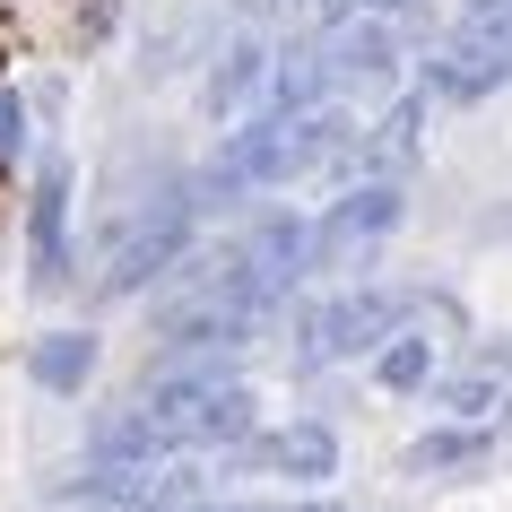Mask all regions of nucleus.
Returning a JSON list of instances; mask_svg holds the SVG:
<instances>
[{
    "label": "nucleus",
    "instance_id": "13",
    "mask_svg": "<svg viewBox=\"0 0 512 512\" xmlns=\"http://www.w3.org/2000/svg\"><path fill=\"white\" fill-rule=\"evenodd\" d=\"M426 374H434V339L391 330V339L374 348V382H382V391H426Z\"/></svg>",
    "mask_w": 512,
    "mask_h": 512
},
{
    "label": "nucleus",
    "instance_id": "16",
    "mask_svg": "<svg viewBox=\"0 0 512 512\" xmlns=\"http://www.w3.org/2000/svg\"><path fill=\"white\" fill-rule=\"evenodd\" d=\"M348 9H374V18H382V9H400V0H348Z\"/></svg>",
    "mask_w": 512,
    "mask_h": 512
},
{
    "label": "nucleus",
    "instance_id": "3",
    "mask_svg": "<svg viewBox=\"0 0 512 512\" xmlns=\"http://www.w3.org/2000/svg\"><path fill=\"white\" fill-rule=\"evenodd\" d=\"M191 217H200V183H174L157 191V209H139L131 226H122V243H113V261H105V296H139L148 278L174 261L191 243Z\"/></svg>",
    "mask_w": 512,
    "mask_h": 512
},
{
    "label": "nucleus",
    "instance_id": "10",
    "mask_svg": "<svg viewBox=\"0 0 512 512\" xmlns=\"http://www.w3.org/2000/svg\"><path fill=\"white\" fill-rule=\"evenodd\" d=\"M27 374L44 382V391H79V382L96 374V339H87V330H53V339H35Z\"/></svg>",
    "mask_w": 512,
    "mask_h": 512
},
{
    "label": "nucleus",
    "instance_id": "8",
    "mask_svg": "<svg viewBox=\"0 0 512 512\" xmlns=\"http://www.w3.org/2000/svg\"><path fill=\"white\" fill-rule=\"evenodd\" d=\"M417 131H426V96L391 105L374 122V139H356V148H348V165H356V174H400V165L417 157Z\"/></svg>",
    "mask_w": 512,
    "mask_h": 512
},
{
    "label": "nucleus",
    "instance_id": "6",
    "mask_svg": "<svg viewBox=\"0 0 512 512\" xmlns=\"http://www.w3.org/2000/svg\"><path fill=\"white\" fill-rule=\"evenodd\" d=\"M27 261H35V287H61V278H70V165H44V174H35Z\"/></svg>",
    "mask_w": 512,
    "mask_h": 512
},
{
    "label": "nucleus",
    "instance_id": "14",
    "mask_svg": "<svg viewBox=\"0 0 512 512\" xmlns=\"http://www.w3.org/2000/svg\"><path fill=\"white\" fill-rule=\"evenodd\" d=\"M443 408H452L460 426H486V408H504V391H495L486 374H469V382H452V391H443Z\"/></svg>",
    "mask_w": 512,
    "mask_h": 512
},
{
    "label": "nucleus",
    "instance_id": "2",
    "mask_svg": "<svg viewBox=\"0 0 512 512\" xmlns=\"http://www.w3.org/2000/svg\"><path fill=\"white\" fill-rule=\"evenodd\" d=\"M400 322H408L400 287H348V296L313 304L296 322V365H339V356H356V348H382Z\"/></svg>",
    "mask_w": 512,
    "mask_h": 512
},
{
    "label": "nucleus",
    "instance_id": "7",
    "mask_svg": "<svg viewBox=\"0 0 512 512\" xmlns=\"http://www.w3.org/2000/svg\"><path fill=\"white\" fill-rule=\"evenodd\" d=\"M313 53H322V70H330V96H339V87H374V79H391V35H382L374 9L339 18V27H330Z\"/></svg>",
    "mask_w": 512,
    "mask_h": 512
},
{
    "label": "nucleus",
    "instance_id": "17",
    "mask_svg": "<svg viewBox=\"0 0 512 512\" xmlns=\"http://www.w3.org/2000/svg\"><path fill=\"white\" fill-rule=\"evenodd\" d=\"M191 512H252V504H191Z\"/></svg>",
    "mask_w": 512,
    "mask_h": 512
},
{
    "label": "nucleus",
    "instance_id": "1",
    "mask_svg": "<svg viewBox=\"0 0 512 512\" xmlns=\"http://www.w3.org/2000/svg\"><path fill=\"white\" fill-rule=\"evenodd\" d=\"M348 122L330 105H304V113H261V122H243L226 148H217V165L200 174V191L209 200H235V191H287L296 174H313V165H330L339 148H348Z\"/></svg>",
    "mask_w": 512,
    "mask_h": 512
},
{
    "label": "nucleus",
    "instance_id": "5",
    "mask_svg": "<svg viewBox=\"0 0 512 512\" xmlns=\"http://www.w3.org/2000/svg\"><path fill=\"white\" fill-rule=\"evenodd\" d=\"M391 226H400V183H391V174H365V183H356L348 200H339V209L313 226V261H322V270H339L348 252L382 243Z\"/></svg>",
    "mask_w": 512,
    "mask_h": 512
},
{
    "label": "nucleus",
    "instance_id": "15",
    "mask_svg": "<svg viewBox=\"0 0 512 512\" xmlns=\"http://www.w3.org/2000/svg\"><path fill=\"white\" fill-rule=\"evenodd\" d=\"M18 157H27V105L0 87V165H18Z\"/></svg>",
    "mask_w": 512,
    "mask_h": 512
},
{
    "label": "nucleus",
    "instance_id": "12",
    "mask_svg": "<svg viewBox=\"0 0 512 512\" xmlns=\"http://www.w3.org/2000/svg\"><path fill=\"white\" fill-rule=\"evenodd\" d=\"M261 79H278V70H270V53H261V44L243 35L235 53L217 61V79H209V113H243V96H252Z\"/></svg>",
    "mask_w": 512,
    "mask_h": 512
},
{
    "label": "nucleus",
    "instance_id": "9",
    "mask_svg": "<svg viewBox=\"0 0 512 512\" xmlns=\"http://www.w3.org/2000/svg\"><path fill=\"white\" fill-rule=\"evenodd\" d=\"M270 469H278V478H296V486H322L330 469H339V434H330V426H287L270 443Z\"/></svg>",
    "mask_w": 512,
    "mask_h": 512
},
{
    "label": "nucleus",
    "instance_id": "18",
    "mask_svg": "<svg viewBox=\"0 0 512 512\" xmlns=\"http://www.w3.org/2000/svg\"><path fill=\"white\" fill-rule=\"evenodd\" d=\"M304 512H339V504H304Z\"/></svg>",
    "mask_w": 512,
    "mask_h": 512
},
{
    "label": "nucleus",
    "instance_id": "11",
    "mask_svg": "<svg viewBox=\"0 0 512 512\" xmlns=\"http://www.w3.org/2000/svg\"><path fill=\"white\" fill-rule=\"evenodd\" d=\"M486 452H495V434H478V426H460V434H417V443H408V469H417V478H443V469H478Z\"/></svg>",
    "mask_w": 512,
    "mask_h": 512
},
{
    "label": "nucleus",
    "instance_id": "4",
    "mask_svg": "<svg viewBox=\"0 0 512 512\" xmlns=\"http://www.w3.org/2000/svg\"><path fill=\"white\" fill-rule=\"evenodd\" d=\"M495 79H512V0H460V27L434 61L443 96H486Z\"/></svg>",
    "mask_w": 512,
    "mask_h": 512
}]
</instances>
